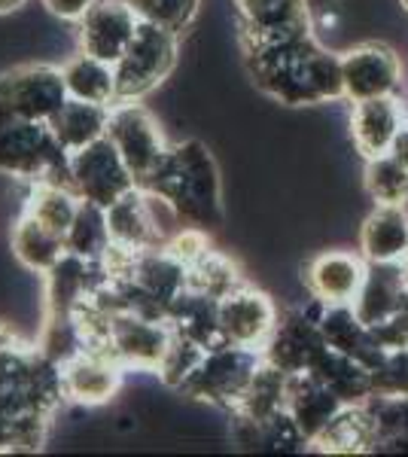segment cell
Wrapping results in <instances>:
<instances>
[{"instance_id":"4fadbf2b","label":"cell","mask_w":408,"mask_h":457,"mask_svg":"<svg viewBox=\"0 0 408 457\" xmlns=\"http://www.w3.org/2000/svg\"><path fill=\"white\" fill-rule=\"evenodd\" d=\"M280 323L278 305L269 293L241 284L220 299V336L229 345L262 351Z\"/></svg>"},{"instance_id":"9c48e42d","label":"cell","mask_w":408,"mask_h":457,"mask_svg":"<svg viewBox=\"0 0 408 457\" xmlns=\"http://www.w3.org/2000/svg\"><path fill=\"white\" fill-rule=\"evenodd\" d=\"M171 338H174V329L168 327V320L120 312L110 314L104 353H110L122 370L159 372L162 360L171 348Z\"/></svg>"},{"instance_id":"2e32d148","label":"cell","mask_w":408,"mask_h":457,"mask_svg":"<svg viewBox=\"0 0 408 457\" xmlns=\"http://www.w3.org/2000/svg\"><path fill=\"white\" fill-rule=\"evenodd\" d=\"M366 269L369 262L360 250H321L305 269V287L326 305H354L366 281Z\"/></svg>"},{"instance_id":"836d02e7","label":"cell","mask_w":408,"mask_h":457,"mask_svg":"<svg viewBox=\"0 0 408 457\" xmlns=\"http://www.w3.org/2000/svg\"><path fill=\"white\" fill-rule=\"evenodd\" d=\"M95 0H43V6L52 12V16L64 19V21H79L92 10Z\"/></svg>"},{"instance_id":"44dd1931","label":"cell","mask_w":408,"mask_h":457,"mask_svg":"<svg viewBox=\"0 0 408 457\" xmlns=\"http://www.w3.org/2000/svg\"><path fill=\"white\" fill-rule=\"evenodd\" d=\"M408 293V275L403 262H369L366 281L357 302H354V312L366 327L387 320L393 312L403 308V299Z\"/></svg>"},{"instance_id":"d4e9b609","label":"cell","mask_w":408,"mask_h":457,"mask_svg":"<svg viewBox=\"0 0 408 457\" xmlns=\"http://www.w3.org/2000/svg\"><path fill=\"white\" fill-rule=\"evenodd\" d=\"M287 385H289V375L284 370H278L274 363H269V360H262V366L256 370L241 405L232 415L244 424H265L269 418L287 409Z\"/></svg>"},{"instance_id":"52a82bcc","label":"cell","mask_w":408,"mask_h":457,"mask_svg":"<svg viewBox=\"0 0 408 457\" xmlns=\"http://www.w3.org/2000/svg\"><path fill=\"white\" fill-rule=\"evenodd\" d=\"M68 183L83 202H92L98 208H110L137 187L135 174L110 137H101V141L71 153Z\"/></svg>"},{"instance_id":"7c38bea8","label":"cell","mask_w":408,"mask_h":457,"mask_svg":"<svg viewBox=\"0 0 408 457\" xmlns=\"http://www.w3.org/2000/svg\"><path fill=\"white\" fill-rule=\"evenodd\" d=\"M241 19L244 49L274 46L314 31L308 0H232Z\"/></svg>"},{"instance_id":"ac0fdd59","label":"cell","mask_w":408,"mask_h":457,"mask_svg":"<svg viewBox=\"0 0 408 457\" xmlns=\"http://www.w3.org/2000/svg\"><path fill=\"white\" fill-rule=\"evenodd\" d=\"M122 366L104 351H77L62 363L64 394L73 403L83 405H101L113 400L116 390L122 385Z\"/></svg>"},{"instance_id":"4316f807","label":"cell","mask_w":408,"mask_h":457,"mask_svg":"<svg viewBox=\"0 0 408 457\" xmlns=\"http://www.w3.org/2000/svg\"><path fill=\"white\" fill-rule=\"evenodd\" d=\"M64 83H68V95L79 101H92V104H116V71L113 64L101 62L95 55H73L64 64Z\"/></svg>"},{"instance_id":"277c9868","label":"cell","mask_w":408,"mask_h":457,"mask_svg":"<svg viewBox=\"0 0 408 457\" xmlns=\"http://www.w3.org/2000/svg\"><path fill=\"white\" fill-rule=\"evenodd\" d=\"M0 174L28 183H68L71 153L58 144L49 122L0 107Z\"/></svg>"},{"instance_id":"5b68a950","label":"cell","mask_w":408,"mask_h":457,"mask_svg":"<svg viewBox=\"0 0 408 457\" xmlns=\"http://www.w3.org/2000/svg\"><path fill=\"white\" fill-rule=\"evenodd\" d=\"M262 351L241 348V345L220 342L204 351L198 370L183 385V394L198 403L217 405V409L235 411L247 394L256 370L262 366Z\"/></svg>"},{"instance_id":"ba28073f","label":"cell","mask_w":408,"mask_h":457,"mask_svg":"<svg viewBox=\"0 0 408 457\" xmlns=\"http://www.w3.org/2000/svg\"><path fill=\"white\" fill-rule=\"evenodd\" d=\"M341 83H345V101L351 104L387 98V95H399L405 83V68L396 49L384 40H362L341 53Z\"/></svg>"},{"instance_id":"6da1fadb","label":"cell","mask_w":408,"mask_h":457,"mask_svg":"<svg viewBox=\"0 0 408 457\" xmlns=\"http://www.w3.org/2000/svg\"><path fill=\"white\" fill-rule=\"evenodd\" d=\"M64 400L62 363L40 345L6 342L0 348V454L37 452Z\"/></svg>"},{"instance_id":"f546056e","label":"cell","mask_w":408,"mask_h":457,"mask_svg":"<svg viewBox=\"0 0 408 457\" xmlns=\"http://www.w3.org/2000/svg\"><path fill=\"white\" fill-rule=\"evenodd\" d=\"M110 245V228H107V208H98L92 202H83L77 211V220L64 235V247L68 253L86 256V260H104Z\"/></svg>"},{"instance_id":"f1b7e54d","label":"cell","mask_w":408,"mask_h":457,"mask_svg":"<svg viewBox=\"0 0 408 457\" xmlns=\"http://www.w3.org/2000/svg\"><path fill=\"white\" fill-rule=\"evenodd\" d=\"M362 187L375 204H405L408 208V168L393 153L362 159Z\"/></svg>"},{"instance_id":"8992f818","label":"cell","mask_w":408,"mask_h":457,"mask_svg":"<svg viewBox=\"0 0 408 457\" xmlns=\"http://www.w3.org/2000/svg\"><path fill=\"white\" fill-rule=\"evenodd\" d=\"M177 37L168 28L140 21L135 40L125 55L113 64L116 71V104L120 101H140L168 79L177 64Z\"/></svg>"},{"instance_id":"7a4b0ae2","label":"cell","mask_w":408,"mask_h":457,"mask_svg":"<svg viewBox=\"0 0 408 457\" xmlns=\"http://www.w3.org/2000/svg\"><path fill=\"white\" fill-rule=\"evenodd\" d=\"M244 55L254 83L280 104L314 107L345 101L341 53L326 46L314 31L274 46L244 49Z\"/></svg>"},{"instance_id":"484cf974","label":"cell","mask_w":408,"mask_h":457,"mask_svg":"<svg viewBox=\"0 0 408 457\" xmlns=\"http://www.w3.org/2000/svg\"><path fill=\"white\" fill-rule=\"evenodd\" d=\"M12 253L25 269L37 271V275H46V271L68 253L64 238L55 232H49L40 220H34L31 213H21L19 223L12 226Z\"/></svg>"},{"instance_id":"e575fe53","label":"cell","mask_w":408,"mask_h":457,"mask_svg":"<svg viewBox=\"0 0 408 457\" xmlns=\"http://www.w3.org/2000/svg\"><path fill=\"white\" fill-rule=\"evenodd\" d=\"M390 153L396 156L403 165L408 168V120H405V125L399 129V135H396V141H393V146H390Z\"/></svg>"},{"instance_id":"603a6c76","label":"cell","mask_w":408,"mask_h":457,"mask_svg":"<svg viewBox=\"0 0 408 457\" xmlns=\"http://www.w3.org/2000/svg\"><path fill=\"white\" fill-rule=\"evenodd\" d=\"M311 445L326 454H362L375 448V430L362 403H347L338 415L311 439Z\"/></svg>"},{"instance_id":"8d00e7d4","label":"cell","mask_w":408,"mask_h":457,"mask_svg":"<svg viewBox=\"0 0 408 457\" xmlns=\"http://www.w3.org/2000/svg\"><path fill=\"white\" fill-rule=\"evenodd\" d=\"M12 338H16V333H12V329H6L4 323H0V348H4L6 342H12Z\"/></svg>"},{"instance_id":"30bf717a","label":"cell","mask_w":408,"mask_h":457,"mask_svg":"<svg viewBox=\"0 0 408 457\" xmlns=\"http://www.w3.org/2000/svg\"><path fill=\"white\" fill-rule=\"evenodd\" d=\"M107 137L122 153L125 165L131 168L137 187H144L150 180V174L159 168V162L168 153V144L162 137L159 125L140 107V101H120V104L110 107Z\"/></svg>"},{"instance_id":"cb8c5ba5","label":"cell","mask_w":408,"mask_h":457,"mask_svg":"<svg viewBox=\"0 0 408 457\" xmlns=\"http://www.w3.org/2000/svg\"><path fill=\"white\" fill-rule=\"evenodd\" d=\"M168 327L177 336H187L192 342L213 348L222 342L220 336V299L204 296V293L187 290L174 305L168 308Z\"/></svg>"},{"instance_id":"7402d4cb","label":"cell","mask_w":408,"mask_h":457,"mask_svg":"<svg viewBox=\"0 0 408 457\" xmlns=\"http://www.w3.org/2000/svg\"><path fill=\"white\" fill-rule=\"evenodd\" d=\"M52 131H55L58 144L68 153H77L83 146L107 137L110 129V107L107 104H92V101L68 98L55 116L49 120Z\"/></svg>"},{"instance_id":"9a60e30c","label":"cell","mask_w":408,"mask_h":457,"mask_svg":"<svg viewBox=\"0 0 408 457\" xmlns=\"http://www.w3.org/2000/svg\"><path fill=\"white\" fill-rule=\"evenodd\" d=\"M79 25V53L116 64L135 40L140 19L129 0H95Z\"/></svg>"},{"instance_id":"8fae6325","label":"cell","mask_w":408,"mask_h":457,"mask_svg":"<svg viewBox=\"0 0 408 457\" xmlns=\"http://www.w3.org/2000/svg\"><path fill=\"white\" fill-rule=\"evenodd\" d=\"M68 98L64 71L55 64H25L0 77V107L28 120L49 122Z\"/></svg>"},{"instance_id":"d6986e66","label":"cell","mask_w":408,"mask_h":457,"mask_svg":"<svg viewBox=\"0 0 408 457\" xmlns=\"http://www.w3.org/2000/svg\"><path fill=\"white\" fill-rule=\"evenodd\" d=\"M357 250L366 262H403L408 253L405 204H375L360 223Z\"/></svg>"},{"instance_id":"f35d334b","label":"cell","mask_w":408,"mask_h":457,"mask_svg":"<svg viewBox=\"0 0 408 457\" xmlns=\"http://www.w3.org/2000/svg\"><path fill=\"white\" fill-rule=\"evenodd\" d=\"M403 269H405V275H408V253H405V260H403Z\"/></svg>"},{"instance_id":"d590c367","label":"cell","mask_w":408,"mask_h":457,"mask_svg":"<svg viewBox=\"0 0 408 457\" xmlns=\"http://www.w3.org/2000/svg\"><path fill=\"white\" fill-rule=\"evenodd\" d=\"M25 4H28V0H0V16H6V12H16Z\"/></svg>"},{"instance_id":"3957f363","label":"cell","mask_w":408,"mask_h":457,"mask_svg":"<svg viewBox=\"0 0 408 457\" xmlns=\"http://www.w3.org/2000/svg\"><path fill=\"white\" fill-rule=\"evenodd\" d=\"M140 189L159 195L183 226L211 232L222 220V187L217 162L202 141L168 146L165 159Z\"/></svg>"},{"instance_id":"ffe728a7","label":"cell","mask_w":408,"mask_h":457,"mask_svg":"<svg viewBox=\"0 0 408 457\" xmlns=\"http://www.w3.org/2000/svg\"><path fill=\"white\" fill-rule=\"evenodd\" d=\"M345 405L347 403L341 400L323 378H317L314 372L289 375L287 411L293 415V421L299 424V430L305 433L308 445H311V439H314L317 433L338 415V409H345Z\"/></svg>"},{"instance_id":"5bb4252c","label":"cell","mask_w":408,"mask_h":457,"mask_svg":"<svg viewBox=\"0 0 408 457\" xmlns=\"http://www.w3.org/2000/svg\"><path fill=\"white\" fill-rule=\"evenodd\" d=\"M104 284H110L107 262L64 253L46 271V323H68L73 312L92 299Z\"/></svg>"},{"instance_id":"83f0119b","label":"cell","mask_w":408,"mask_h":457,"mask_svg":"<svg viewBox=\"0 0 408 457\" xmlns=\"http://www.w3.org/2000/svg\"><path fill=\"white\" fill-rule=\"evenodd\" d=\"M79 204H83V198L73 193L68 183H34V193L28 198L25 211L34 220H40L49 232L64 238L68 228L73 226V220H77Z\"/></svg>"},{"instance_id":"e0dca14e","label":"cell","mask_w":408,"mask_h":457,"mask_svg":"<svg viewBox=\"0 0 408 457\" xmlns=\"http://www.w3.org/2000/svg\"><path fill=\"white\" fill-rule=\"evenodd\" d=\"M405 107L396 95L387 98H369L351 104L347 129H351V144L360 153V159H372L390 153L399 129L405 125Z\"/></svg>"},{"instance_id":"d6a6232c","label":"cell","mask_w":408,"mask_h":457,"mask_svg":"<svg viewBox=\"0 0 408 457\" xmlns=\"http://www.w3.org/2000/svg\"><path fill=\"white\" fill-rule=\"evenodd\" d=\"M204 345H198V342H192V338L187 336H177L171 338V348L165 353V360H162V366H159V378L165 381L168 387H174V390H183V385L189 381V375L198 370V363H202V357H204Z\"/></svg>"},{"instance_id":"4dcf8cb0","label":"cell","mask_w":408,"mask_h":457,"mask_svg":"<svg viewBox=\"0 0 408 457\" xmlns=\"http://www.w3.org/2000/svg\"><path fill=\"white\" fill-rule=\"evenodd\" d=\"M187 269H189V290L204 293V296H213V299H222L226 293L238 290L244 284L238 265L213 247H207L196 262L187 265Z\"/></svg>"},{"instance_id":"1f68e13d","label":"cell","mask_w":408,"mask_h":457,"mask_svg":"<svg viewBox=\"0 0 408 457\" xmlns=\"http://www.w3.org/2000/svg\"><path fill=\"white\" fill-rule=\"evenodd\" d=\"M140 21L183 34L202 12V0H129Z\"/></svg>"},{"instance_id":"74e56055","label":"cell","mask_w":408,"mask_h":457,"mask_svg":"<svg viewBox=\"0 0 408 457\" xmlns=\"http://www.w3.org/2000/svg\"><path fill=\"white\" fill-rule=\"evenodd\" d=\"M399 6H403V12H408V0H399Z\"/></svg>"}]
</instances>
